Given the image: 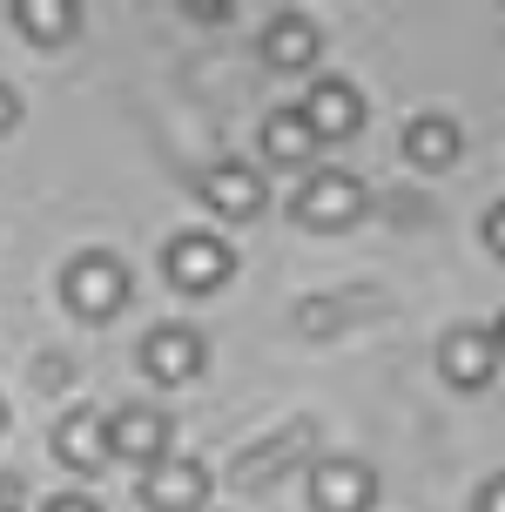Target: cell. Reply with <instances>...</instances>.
<instances>
[{
	"label": "cell",
	"instance_id": "1",
	"mask_svg": "<svg viewBox=\"0 0 505 512\" xmlns=\"http://www.w3.org/2000/svg\"><path fill=\"white\" fill-rule=\"evenodd\" d=\"M61 297H68V310L75 317H88V324H101V317H115V310L128 304V270L115 263V256H75L68 270H61Z\"/></svg>",
	"mask_w": 505,
	"mask_h": 512
},
{
	"label": "cell",
	"instance_id": "2",
	"mask_svg": "<svg viewBox=\"0 0 505 512\" xmlns=\"http://www.w3.org/2000/svg\"><path fill=\"white\" fill-rule=\"evenodd\" d=\"M290 216H297L303 230H351L357 216H364V182L344 176V169H317L290 196Z\"/></svg>",
	"mask_w": 505,
	"mask_h": 512
},
{
	"label": "cell",
	"instance_id": "3",
	"mask_svg": "<svg viewBox=\"0 0 505 512\" xmlns=\"http://www.w3.org/2000/svg\"><path fill=\"white\" fill-rule=\"evenodd\" d=\"M162 277L176 283V290H189V297H202V290H216V283L236 277V250L209 230H182L176 243L162 250Z\"/></svg>",
	"mask_w": 505,
	"mask_h": 512
},
{
	"label": "cell",
	"instance_id": "4",
	"mask_svg": "<svg viewBox=\"0 0 505 512\" xmlns=\"http://www.w3.org/2000/svg\"><path fill=\"white\" fill-rule=\"evenodd\" d=\"M310 452H317V425H310V418H290L277 438L250 445L243 459L229 465V486H236V492H263L270 479H283V472H290L297 459H310Z\"/></svg>",
	"mask_w": 505,
	"mask_h": 512
},
{
	"label": "cell",
	"instance_id": "5",
	"mask_svg": "<svg viewBox=\"0 0 505 512\" xmlns=\"http://www.w3.org/2000/svg\"><path fill=\"white\" fill-rule=\"evenodd\" d=\"M378 479L357 459H317L310 465V512H371Z\"/></svg>",
	"mask_w": 505,
	"mask_h": 512
},
{
	"label": "cell",
	"instance_id": "6",
	"mask_svg": "<svg viewBox=\"0 0 505 512\" xmlns=\"http://www.w3.org/2000/svg\"><path fill=\"white\" fill-rule=\"evenodd\" d=\"M54 459L68 465V472H81V479H95V472H108V418L101 411H68L61 425H54Z\"/></svg>",
	"mask_w": 505,
	"mask_h": 512
},
{
	"label": "cell",
	"instance_id": "7",
	"mask_svg": "<svg viewBox=\"0 0 505 512\" xmlns=\"http://www.w3.org/2000/svg\"><path fill=\"white\" fill-rule=\"evenodd\" d=\"M142 371H149L155 384H189L202 371V337L189 331V324H155V331L142 337Z\"/></svg>",
	"mask_w": 505,
	"mask_h": 512
},
{
	"label": "cell",
	"instance_id": "8",
	"mask_svg": "<svg viewBox=\"0 0 505 512\" xmlns=\"http://www.w3.org/2000/svg\"><path fill=\"white\" fill-rule=\"evenodd\" d=\"M202 499H209V472L196 459H169L142 472V506L149 512H202Z\"/></svg>",
	"mask_w": 505,
	"mask_h": 512
},
{
	"label": "cell",
	"instance_id": "9",
	"mask_svg": "<svg viewBox=\"0 0 505 512\" xmlns=\"http://www.w3.org/2000/svg\"><path fill=\"white\" fill-rule=\"evenodd\" d=\"M162 445H169V418L149 405H122L108 418V452L128 465H162Z\"/></svg>",
	"mask_w": 505,
	"mask_h": 512
},
{
	"label": "cell",
	"instance_id": "10",
	"mask_svg": "<svg viewBox=\"0 0 505 512\" xmlns=\"http://www.w3.org/2000/svg\"><path fill=\"white\" fill-rule=\"evenodd\" d=\"M438 371L458 384V391H479V384H492V371H499V344H492V331H452L445 344H438Z\"/></svg>",
	"mask_w": 505,
	"mask_h": 512
},
{
	"label": "cell",
	"instance_id": "11",
	"mask_svg": "<svg viewBox=\"0 0 505 512\" xmlns=\"http://www.w3.org/2000/svg\"><path fill=\"white\" fill-rule=\"evenodd\" d=\"M303 122H310L317 142H344V135L364 128V102H357L351 81H317V88H310V102H303Z\"/></svg>",
	"mask_w": 505,
	"mask_h": 512
},
{
	"label": "cell",
	"instance_id": "12",
	"mask_svg": "<svg viewBox=\"0 0 505 512\" xmlns=\"http://www.w3.org/2000/svg\"><path fill=\"white\" fill-rule=\"evenodd\" d=\"M202 203L229 216V223H250L256 209H263V176L243 169V162H216L209 176H202Z\"/></svg>",
	"mask_w": 505,
	"mask_h": 512
},
{
	"label": "cell",
	"instance_id": "13",
	"mask_svg": "<svg viewBox=\"0 0 505 512\" xmlns=\"http://www.w3.org/2000/svg\"><path fill=\"white\" fill-rule=\"evenodd\" d=\"M14 27L27 41H41V48H61V41H75L81 7L75 0H14Z\"/></svg>",
	"mask_w": 505,
	"mask_h": 512
},
{
	"label": "cell",
	"instance_id": "14",
	"mask_svg": "<svg viewBox=\"0 0 505 512\" xmlns=\"http://www.w3.org/2000/svg\"><path fill=\"white\" fill-rule=\"evenodd\" d=\"M263 61L270 68H310L317 61V21L310 14H277L263 34Z\"/></svg>",
	"mask_w": 505,
	"mask_h": 512
},
{
	"label": "cell",
	"instance_id": "15",
	"mask_svg": "<svg viewBox=\"0 0 505 512\" xmlns=\"http://www.w3.org/2000/svg\"><path fill=\"white\" fill-rule=\"evenodd\" d=\"M263 155H270L277 169H297V162L317 155V135H310V122H303V108H277V115L263 122Z\"/></svg>",
	"mask_w": 505,
	"mask_h": 512
},
{
	"label": "cell",
	"instance_id": "16",
	"mask_svg": "<svg viewBox=\"0 0 505 512\" xmlns=\"http://www.w3.org/2000/svg\"><path fill=\"white\" fill-rule=\"evenodd\" d=\"M404 155H411L418 169H452L458 162V122H445V115H418V122L404 128Z\"/></svg>",
	"mask_w": 505,
	"mask_h": 512
},
{
	"label": "cell",
	"instance_id": "17",
	"mask_svg": "<svg viewBox=\"0 0 505 512\" xmlns=\"http://www.w3.org/2000/svg\"><path fill=\"white\" fill-rule=\"evenodd\" d=\"M472 512H505V472L479 486V506H472Z\"/></svg>",
	"mask_w": 505,
	"mask_h": 512
},
{
	"label": "cell",
	"instance_id": "18",
	"mask_svg": "<svg viewBox=\"0 0 505 512\" xmlns=\"http://www.w3.org/2000/svg\"><path fill=\"white\" fill-rule=\"evenodd\" d=\"M485 243H492V256H505V203H492V216H485Z\"/></svg>",
	"mask_w": 505,
	"mask_h": 512
},
{
	"label": "cell",
	"instance_id": "19",
	"mask_svg": "<svg viewBox=\"0 0 505 512\" xmlns=\"http://www.w3.org/2000/svg\"><path fill=\"white\" fill-rule=\"evenodd\" d=\"M41 512H101V506H95V499H81V492H54Z\"/></svg>",
	"mask_w": 505,
	"mask_h": 512
},
{
	"label": "cell",
	"instance_id": "20",
	"mask_svg": "<svg viewBox=\"0 0 505 512\" xmlns=\"http://www.w3.org/2000/svg\"><path fill=\"white\" fill-rule=\"evenodd\" d=\"M21 122V95H14V88H7V81H0V135H7V128Z\"/></svg>",
	"mask_w": 505,
	"mask_h": 512
},
{
	"label": "cell",
	"instance_id": "21",
	"mask_svg": "<svg viewBox=\"0 0 505 512\" xmlns=\"http://www.w3.org/2000/svg\"><path fill=\"white\" fill-rule=\"evenodd\" d=\"M0 512H21V479L14 472H0Z\"/></svg>",
	"mask_w": 505,
	"mask_h": 512
},
{
	"label": "cell",
	"instance_id": "22",
	"mask_svg": "<svg viewBox=\"0 0 505 512\" xmlns=\"http://www.w3.org/2000/svg\"><path fill=\"white\" fill-rule=\"evenodd\" d=\"M189 14H196V21H229V0H223V7H216V0H196Z\"/></svg>",
	"mask_w": 505,
	"mask_h": 512
},
{
	"label": "cell",
	"instance_id": "23",
	"mask_svg": "<svg viewBox=\"0 0 505 512\" xmlns=\"http://www.w3.org/2000/svg\"><path fill=\"white\" fill-rule=\"evenodd\" d=\"M492 344H499V358H505V317H499V324H492Z\"/></svg>",
	"mask_w": 505,
	"mask_h": 512
},
{
	"label": "cell",
	"instance_id": "24",
	"mask_svg": "<svg viewBox=\"0 0 505 512\" xmlns=\"http://www.w3.org/2000/svg\"><path fill=\"white\" fill-rule=\"evenodd\" d=\"M0 432H7V405H0Z\"/></svg>",
	"mask_w": 505,
	"mask_h": 512
}]
</instances>
